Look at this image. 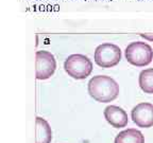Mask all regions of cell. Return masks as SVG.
Masks as SVG:
<instances>
[{"mask_svg":"<svg viewBox=\"0 0 153 143\" xmlns=\"http://www.w3.org/2000/svg\"><path fill=\"white\" fill-rule=\"evenodd\" d=\"M115 143H145V137L136 128H128L118 133Z\"/></svg>","mask_w":153,"mask_h":143,"instance_id":"9c48e42d","label":"cell"},{"mask_svg":"<svg viewBox=\"0 0 153 143\" xmlns=\"http://www.w3.org/2000/svg\"><path fill=\"white\" fill-rule=\"evenodd\" d=\"M127 60L133 66L145 67L153 60V50L150 45L143 41L131 43L124 51Z\"/></svg>","mask_w":153,"mask_h":143,"instance_id":"3957f363","label":"cell"},{"mask_svg":"<svg viewBox=\"0 0 153 143\" xmlns=\"http://www.w3.org/2000/svg\"><path fill=\"white\" fill-rule=\"evenodd\" d=\"M138 84L145 93H153V68L145 69L139 73Z\"/></svg>","mask_w":153,"mask_h":143,"instance_id":"30bf717a","label":"cell"},{"mask_svg":"<svg viewBox=\"0 0 153 143\" xmlns=\"http://www.w3.org/2000/svg\"><path fill=\"white\" fill-rule=\"evenodd\" d=\"M88 93L97 102L108 103L119 95V85L111 76L96 75L88 82Z\"/></svg>","mask_w":153,"mask_h":143,"instance_id":"6da1fadb","label":"cell"},{"mask_svg":"<svg viewBox=\"0 0 153 143\" xmlns=\"http://www.w3.org/2000/svg\"><path fill=\"white\" fill-rule=\"evenodd\" d=\"M52 140V130L47 121L41 117L36 118L35 143H50Z\"/></svg>","mask_w":153,"mask_h":143,"instance_id":"ba28073f","label":"cell"},{"mask_svg":"<svg viewBox=\"0 0 153 143\" xmlns=\"http://www.w3.org/2000/svg\"><path fill=\"white\" fill-rule=\"evenodd\" d=\"M132 120L138 127L149 128L153 126V104L139 103L131 111Z\"/></svg>","mask_w":153,"mask_h":143,"instance_id":"8992f818","label":"cell"},{"mask_svg":"<svg viewBox=\"0 0 153 143\" xmlns=\"http://www.w3.org/2000/svg\"><path fill=\"white\" fill-rule=\"evenodd\" d=\"M103 114H104L105 120L115 128L126 127L129 122L127 112L121 107L116 106V105H110L108 107H105Z\"/></svg>","mask_w":153,"mask_h":143,"instance_id":"52a82bcc","label":"cell"},{"mask_svg":"<svg viewBox=\"0 0 153 143\" xmlns=\"http://www.w3.org/2000/svg\"><path fill=\"white\" fill-rule=\"evenodd\" d=\"M64 69L72 79L84 80L93 71V63L83 54H71L65 60Z\"/></svg>","mask_w":153,"mask_h":143,"instance_id":"7a4b0ae2","label":"cell"},{"mask_svg":"<svg viewBox=\"0 0 153 143\" xmlns=\"http://www.w3.org/2000/svg\"><path fill=\"white\" fill-rule=\"evenodd\" d=\"M56 69L54 55L49 51L42 50L35 53V76L37 80H47Z\"/></svg>","mask_w":153,"mask_h":143,"instance_id":"5b68a950","label":"cell"},{"mask_svg":"<svg viewBox=\"0 0 153 143\" xmlns=\"http://www.w3.org/2000/svg\"><path fill=\"white\" fill-rule=\"evenodd\" d=\"M121 60V50L118 46L105 43L95 50V63L101 68H112Z\"/></svg>","mask_w":153,"mask_h":143,"instance_id":"277c9868","label":"cell"},{"mask_svg":"<svg viewBox=\"0 0 153 143\" xmlns=\"http://www.w3.org/2000/svg\"><path fill=\"white\" fill-rule=\"evenodd\" d=\"M140 36L143 38H145V39L153 41V34H140Z\"/></svg>","mask_w":153,"mask_h":143,"instance_id":"8fae6325","label":"cell"}]
</instances>
